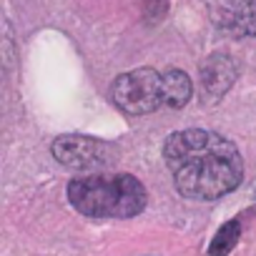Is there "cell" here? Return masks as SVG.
Instances as JSON below:
<instances>
[{
    "label": "cell",
    "instance_id": "1",
    "mask_svg": "<svg viewBox=\"0 0 256 256\" xmlns=\"http://www.w3.org/2000/svg\"><path fill=\"white\" fill-rule=\"evenodd\" d=\"M166 166L181 196L194 201H214L231 194L244 178V158L238 148L221 134L186 128L166 138Z\"/></svg>",
    "mask_w": 256,
    "mask_h": 256
},
{
    "label": "cell",
    "instance_id": "2",
    "mask_svg": "<svg viewBox=\"0 0 256 256\" xmlns=\"http://www.w3.org/2000/svg\"><path fill=\"white\" fill-rule=\"evenodd\" d=\"M68 201L90 218H131L146 208V186L131 174H90L68 184Z\"/></svg>",
    "mask_w": 256,
    "mask_h": 256
},
{
    "label": "cell",
    "instance_id": "3",
    "mask_svg": "<svg viewBox=\"0 0 256 256\" xmlns=\"http://www.w3.org/2000/svg\"><path fill=\"white\" fill-rule=\"evenodd\" d=\"M110 98L128 116L154 113L164 103V76L154 68H136L120 73L113 80Z\"/></svg>",
    "mask_w": 256,
    "mask_h": 256
},
{
    "label": "cell",
    "instance_id": "4",
    "mask_svg": "<svg viewBox=\"0 0 256 256\" xmlns=\"http://www.w3.org/2000/svg\"><path fill=\"white\" fill-rule=\"evenodd\" d=\"M53 158L73 171H90L103 168L116 161V148L106 141L90 138V136H58L50 146Z\"/></svg>",
    "mask_w": 256,
    "mask_h": 256
},
{
    "label": "cell",
    "instance_id": "5",
    "mask_svg": "<svg viewBox=\"0 0 256 256\" xmlns=\"http://www.w3.org/2000/svg\"><path fill=\"white\" fill-rule=\"evenodd\" d=\"M211 23L228 38L256 36V0H206Z\"/></svg>",
    "mask_w": 256,
    "mask_h": 256
},
{
    "label": "cell",
    "instance_id": "6",
    "mask_svg": "<svg viewBox=\"0 0 256 256\" xmlns=\"http://www.w3.org/2000/svg\"><path fill=\"white\" fill-rule=\"evenodd\" d=\"M201 90L206 98H221L238 78V66L228 53H211L201 66Z\"/></svg>",
    "mask_w": 256,
    "mask_h": 256
},
{
    "label": "cell",
    "instance_id": "7",
    "mask_svg": "<svg viewBox=\"0 0 256 256\" xmlns=\"http://www.w3.org/2000/svg\"><path fill=\"white\" fill-rule=\"evenodd\" d=\"M191 93H194V86H191V78L184 70L171 68V70L164 73V106L184 108L191 100Z\"/></svg>",
    "mask_w": 256,
    "mask_h": 256
},
{
    "label": "cell",
    "instance_id": "8",
    "mask_svg": "<svg viewBox=\"0 0 256 256\" xmlns=\"http://www.w3.org/2000/svg\"><path fill=\"white\" fill-rule=\"evenodd\" d=\"M238 238H241V221H238V218L226 221V224L216 231V236H214V241H211V246H208V256H228L231 248L238 244Z\"/></svg>",
    "mask_w": 256,
    "mask_h": 256
},
{
    "label": "cell",
    "instance_id": "9",
    "mask_svg": "<svg viewBox=\"0 0 256 256\" xmlns=\"http://www.w3.org/2000/svg\"><path fill=\"white\" fill-rule=\"evenodd\" d=\"M146 8H148V13L154 18H161L166 13V8H168V0H146Z\"/></svg>",
    "mask_w": 256,
    "mask_h": 256
}]
</instances>
